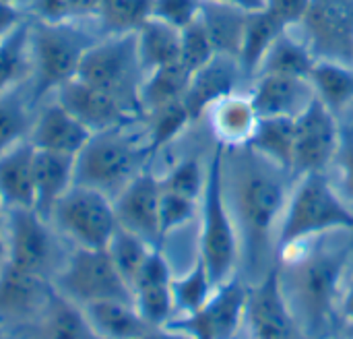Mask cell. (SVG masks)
<instances>
[{"mask_svg":"<svg viewBox=\"0 0 353 339\" xmlns=\"http://www.w3.org/2000/svg\"><path fill=\"white\" fill-rule=\"evenodd\" d=\"M205 182H207V168L201 164V159L196 155L184 157L165 176H161L163 191L178 193V195L190 197L194 201H201Z\"/></svg>","mask_w":353,"mask_h":339,"instance_id":"obj_40","label":"cell"},{"mask_svg":"<svg viewBox=\"0 0 353 339\" xmlns=\"http://www.w3.org/2000/svg\"><path fill=\"white\" fill-rule=\"evenodd\" d=\"M248 145L263 157L283 168L294 176V145H296V118H259Z\"/></svg>","mask_w":353,"mask_h":339,"instance_id":"obj_29","label":"cell"},{"mask_svg":"<svg viewBox=\"0 0 353 339\" xmlns=\"http://www.w3.org/2000/svg\"><path fill=\"white\" fill-rule=\"evenodd\" d=\"M331 339H343V338H331Z\"/></svg>","mask_w":353,"mask_h":339,"instance_id":"obj_53","label":"cell"},{"mask_svg":"<svg viewBox=\"0 0 353 339\" xmlns=\"http://www.w3.org/2000/svg\"><path fill=\"white\" fill-rule=\"evenodd\" d=\"M308 79L316 97L339 120L347 110H353V66L333 60H316Z\"/></svg>","mask_w":353,"mask_h":339,"instance_id":"obj_30","label":"cell"},{"mask_svg":"<svg viewBox=\"0 0 353 339\" xmlns=\"http://www.w3.org/2000/svg\"><path fill=\"white\" fill-rule=\"evenodd\" d=\"M139 339H192L188 338L186 333L182 331H176V329H170V327H153L151 331H147L143 338Z\"/></svg>","mask_w":353,"mask_h":339,"instance_id":"obj_49","label":"cell"},{"mask_svg":"<svg viewBox=\"0 0 353 339\" xmlns=\"http://www.w3.org/2000/svg\"><path fill=\"white\" fill-rule=\"evenodd\" d=\"M285 29L288 27L283 23H279L267 8L248 12L244 35H242V46L238 52V64H240L248 85L256 77L269 48Z\"/></svg>","mask_w":353,"mask_h":339,"instance_id":"obj_26","label":"cell"},{"mask_svg":"<svg viewBox=\"0 0 353 339\" xmlns=\"http://www.w3.org/2000/svg\"><path fill=\"white\" fill-rule=\"evenodd\" d=\"M31 99L21 91V85L0 93V155L29 139L33 120L29 114Z\"/></svg>","mask_w":353,"mask_h":339,"instance_id":"obj_34","label":"cell"},{"mask_svg":"<svg viewBox=\"0 0 353 339\" xmlns=\"http://www.w3.org/2000/svg\"><path fill=\"white\" fill-rule=\"evenodd\" d=\"M337 172H339V188L341 197L353 203V122L341 126V141L335 155Z\"/></svg>","mask_w":353,"mask_h":339,"instance_id":"obj_45","label":"cell"},{"mask_svg":"<svg viewBox=\"0 0 353 339\" xmlns=\"http://www.w3.org/2000/svg\"><path fill=\"white\" fill-rule=\"evenodd\" d=\"M292 178L248 143L223 145V186L248 284L259 282L277 263V234Z\"/></svg>","mask_w":353,"mask_h":339,"instance_id":"obj_1","label":"cell"},{"mask_svg":"<svg viewBox=\"0 0 353 339\" xmlns=\"http://www.w3.org/2000/svg\"><path fill=\"white\" fill-rule=\"evenodd\" d=\"M43 311L46 339H97L87 323L83 307L62 296L54 286L48 292Z\"/></svg>","mask_w":353,"mask_h":339,"instance_id":"obj_33","label":"cell"},{"mask_svg":"<svg viewBox=\"0 0 353 339\" xmlns=\"http://www.w3.org/2000/svg\"><path fill=\"white\" fill-rule=\"evenodd\" d=\"M77 157L52 151L35 149L33 162V188H35V211L43 220H52L58 201L74 186Z\"/></svg>","mask_w":353,"mask_h":339,"instance_id":"obj_21","label":"cell"},{"mask_svg":"<svg viewBox=\"0 0 353 339\" xmlns=\"http://www.w3.org/2000/svg\"><path fill=\"white\" fill-rule=\"evenodd\" d=\"M33 162L35 147L29 139L0 155V199L6 209L35 207Z\"/></svg>","mask_w":353,"mask_h":339,"instance_id":"obj_22","label":"cell"},{"mask_svg":"<svg viewBox=\"0 0 353 339\" xmlns=\"http://www.w3.org/2000/svg\"><path fill=\"white\" fill-rule=\"evenodd\" d=\"M87 323L97 339H139L153 327L139 315L134 302L97 300L83 307Z\"/></svg>","mask_w":353,"mask_h":339,"instance_id":"obj_23","label":"cell"},{"mask_svg":"<svg viewBox=\"0 0 353 339\" xmlns=\"http://www.w3.org/2000/svg\"><path fill=\"white\" fill-rule=\"evenodd\" d=\"M190 77L192 75L180 64V60L147 72L141 83V91H139L143 116L161 106L184 99Z\"/></svg>","mask_w":353,"mask_h":339,"instance_id":"obj_32","label":"cell"},{"mask_svg":"<svg viewBox=\"0 0 353 339\" xmlns=\"http://www.w3.org/2000/svg\"><path fill=\"white\" fill-rule=\"evenodd\" d=\"M52 284L43 275H35L12 267L0 265V317H21L46 304Z\"/></svg>","mask_w":353,"mask_h":339,"instance_id":"obj_24","label":"cell"},{"mask_svg":"<svg viewBox=\"0 0 353 339\" xmlns=\"http://www.w3.org/2000/svg\"><path fill=\"white\" fill-rule=\"evenodd\" d=\"M294 29L316 60L353 66V0H310L304 21Z\"/></svg>","mask_w":353,"mask_h":339,"instance_id":"obj_11","label":"cell"},{"mask_svg":"<svg viewBox=\"0 0 353 339\" xmlns=\"http://www.w3.org/2000/svg\"><path fill=\"white\" fill-rule=\"evenodd\" d=\"M0 339H4V338H2V336H0Z\"/></svg>","mask_w":353,"mask_h":339,"instance_id":"obj_54","label":"cell"},{"mask_svg":"<svg viewBox=\"0 0 353 339\" xmlns=\"http://www.w3.org/2000/svg\"><path fill=\"white\" fill-rule=\"evenodd\" d=\"M56 101L62 108H66L74 118H79L91 133L120 128L126 122L141 116L132 108H128L122 99L77 77L56 89Z\"/></svg>","mask_w":353,"mask_h":339,"instance_id":"obj_16","label":"cell"},{"mask_svg":"<svg viewBox=\"0 0 353 339\" xmlns=\"http://www.w3.org/2000/svg\"><path fill=\"white\" fill-rule=\"evenodd\" d=\"M199 215H201L199 257L205 261L213 284L221 286L223 282L236 275L240 263V240L225 197L223 143L219 141H215L207 166V182L199 203Z\"/></svg>","mask_w":353,"mask_h":339,"instance_id":"obj_5","label":"cell"},{"mask_svg":"<svg viewBox=\"0 0 353 339\" xmlns=\"http://www.w3.org/2000/svg\"><path fill=\"white\" fill-rule=\"evenodd\" d=\"M215 284L209 275V269L201 257H196L194 265L182 275L172 280V296L178 315H190L199 311L215 292Z\"/></svg>","mask_w":353,"mask_h":339,"instance_id":"obj_39","label":"cell"},{"mask_svg":"<svg viewBox=\"0 0 353 339\" xmlns=\"http://www.w3.org/2000/svg\"><path fill=\"white\" fill-rule=\"evenodd\" d=\"M337 338L353 339V255L343 298H341V309H339V331Z\"/></svg>","mask_w":353,"mask_h":339,"instance_id":"obj_47","label":"cell"},{"mask_svg":"<svg viewBox=\"0 0 353 339\" xmlns=\"http://www.w3.org/2000/svg\"><path fill=\"white\" fill-rule=\"evenodd\" d=\"M172 280V265L161 246H155L132 284L134 309L151 327H165L176 315Z\"/></svg>","mask_w":353,"mask_h":339,"instance_id":"obj_17","label":"cell"},{"mask_svg":"<svg viewBox=\"0 0 353 339\" xmlns=\"http://www.w3.org/2000/svg\"><path fill=\"white\" fill-rule=\"evenodd\" d=\"M81 21L48 23L29 19V99L41 101L77 77L87 48L101 35L81 29Z\"/></svg>","mask_w":353,"mask_h":339,"instance_id":"obj_4","label":"cell"},{"mask_svg":"<svg viewBox=\"0 0 353 339\" xmlns=\"http://www.w3.org/2000/svg\"><path fill=\"white\" fill-rule=\"evenodd\" d=\"M153 0H99L95 21L101 35L137 33L151 19Z\"/></svg>","mask_w":353,"mask_h":339,"instance_id":"obj_35","label":"cell"},{"mask_svg":"<svg viewBox=\"0 0 353 339\" xmlns=\"http://www.w3.org/2000/svg\"><path fill=\"white\" fill-rule=\"evenodd\" d=\"M6 2H17V0H6Z\"/></svg>","mask_w":353,"mask_h":339,"instance_id":"obj_52","label":"cell"},{"mask_svg":"<svg viewBox=\"0 0 353 339\" xmlns=\"http://www.w3.org/2000/svg\"><path fill=\"white\" fill-rule=\"evenodd\" d=\"M91 137L93 133L56 99L41 108L29 133V141L35 149L74 157L91 141Z\"/></svg>","mask_w":353,"mask_h":339,"instance_id":"obj_20","label":"cell"},{"mask_svg":"<svg viewBox=\"0 0 353 339\" xmlns=\"http://www.w3.org/2000/svg\"><path fill=\"white\" fill-rule=\"evenodd\" d=\"M339 141V118L319 97H314L296 118L294 178L312 172H327L335 162Z\"/></svg>","mask_w":353,"mask_h":339,"instance_id":"obj_12","label":"cell"},{"mask_svg":"<svg viewBox=\"0 0 353 339\" xmlns=\"http://www.w3.org/2000/svg\"><path fill=\"white\" fill-rule=\"evenodd\" d=\"M248 85L236 58L225 54H215L203 68L192 72L184 104L192 122L201 120L217 101L240 93Z\"/></svg>","mask_w":353,"mask_h":339,"instance_id":"obj_18","label":"cell"},{"mask_svg":"<svg viewBox=\"0 0 353 339\" xmlns=\"http://www.w3.org/2000/svg\"><path fill=\"white\" fill-rule=\"evenodd\" d=\"M48 224L35 209H6V253L2 263L46 278L54 251Z\"/></svg>","mask_w":353,"mask_h":339,"instance_id":"obj_14","label":"cell"},{"mask_svg":"<svg viewBox=\"0 0 353 339\" xmlns=\"http://www.w3.org/2000/svg\"><path fill=\"white\" fill-rule=\"evenodd\" d=\"M353 232V211L327 172L298 176L277 234V257L314 238Z\"/></svg>","mask_w":353,"mask_h":339,"instance_id":"obj_3","label":"cell"},{"mask_svg":"<svg viewBox=\"0 0 353 339\" xmlns=\"http://www.w3.org/2000/svg\"><path fill=\"white\" fill-rule=\"evenodd\" d=\"M27 21L25 12L19 8L17 2H6L0 0V39L6 37L8 33H12L19 25H23Z\"/></svg>","mask_w":353,"mask_h":339,"instance_id":"obj_48","label":"cell"},{"mask_svg":"<svg viewBox=\"0 0 353 339\" xmlns=\"http://www.w3.org/2000/svg\"><path fill=\"white\" fill-rule=\"evenodd\" d=\"M4 253H6V207L0 199V265L4 261Z\"/></svg>","mask_w":353,"mask_h":339,"instance_id":"obj_51","label":"cell"},{"mask_svg":"<svg viewBox=\"0 0 353 339\" xmlns=\"http://www.w3.org/2000/svg\"><path fill=\"white\" fill-rule=\"evenodd\" d=\"M97 4L99 0H31L29 14L35 21H48V23L95 19Z\"/></svg>","mask_w":353,"mask_h":339,"instance_id":"obj_41","label":"cell"},{"mask_svg":"<svg viewBox=\"0 0 353 339\" xmlns=\"http://www.w3.org/2000/svg\"><path fill=\"white\" fill-rule=\"evenodd\" d=\"M207 116L211 120V130L215 139L223 145L248 143L259 122V116L250 104L248 93L242 91L217 101L207 112Z\"/></svg>","mask_w":353,"mask_h":339,"instance_id":"obj_25","label":"cell"},{"mask_svg":"<svg viewBox=\"0 0 353 339\" xmlns=\"http://www.w3.org/2000/svg\"><path fill=\"white\" fill-rule=\"evenodd\" d=\"M145 118H147L145 143H147V149L151 155H155L157 151L168 147L172 141H176L182 135V130L188 124H192V118L188 114L184 99L172 101V104L161 106L153 112H147Z\"/></svg>","mask_w":353,"mask_h":339,"instance_id":"obj_37","label":"cell"},{"mask_svg":"<svg viewBox=\"0 0 353 339\" xmlns=\"http://www.w3.org/2000/svg\"><path fill=\"white\" fill-rule=\"evenodd\" d=\"M153 249H155L153 244H149L147 240H143L134 232L118 226L105 251H108L112 263L116 265L118 273L122 275V280L132 290V284H134L141 267L145 265V261Z\"/></svg>","mask_w":353,"mask_h":339,"instance_id":"obj_38","label":"cell"},{"mask_svg":"<svg viewBox=\"0 0 353 339\" xmlns=\"http://www.w3.org/2000/svg\"><path fill=\"white\" fill-rule=\"evenodd\" d=\"M199 203L190 197L170 193L161 188V199H159V232H161V242L165 236L176 232L178 228L186 226L199 215Z\"/></svg>","mask_w":353,"mask_h":339,"instance_id":"obj_43","label":"cell"},{"mask_svg":"<svg viewBox=\"0 0 353 339\" xmlns=\"http://www.w3.org/2000/svg\"><path fill=\"white\" fill-rule=\"evenodd\" d=\"M316 64V56L296 29H285L269 48L259 75H288L308 79Z\"/></svg>","mask_w":353,"mask_h":339,"instance_id":"obj_27","label":"cell"},{"mask_svg":"<svg viewBox=\"0 0 353 339\" xmlns=\"http://www.w3.org/2000/svg\"><path fill=\"white\" fill-rule=\"evenodd\" d=\"M159 199L161 178L155 176L149 168H145L114 197L118 226L134 232L153 246H161Z\"/></svg>","mask_w":353,"mask_h":339,"instance_id":"obj_15","label":"cell"},{"mask_svg":"<svg viewBox=\"0 0 353 339\" xmlns=\"http://www.w3.org/2000/svg\"><path fill=\"white\" fill-rule=\"evenodd\" d=\"M246 325L252 339H304L281 286L279 263L248 286Z\"/></svg>","mask_w":353,"mask_h":339,"instance_id":"obj_13","label":"cell"},{"mask_svg":"<svg viewBox=\"0 0 353 339\" xmlns=\"http://www.w3.org/2000/svg\"><path fill=\"white\" fill-rule=\"evenodd\" d=\"M246 19H248V12L238 6L203 0L201 21L211 37L215 54H225L238 60Z\"/></svg>","mask_w":353,"mask_h":339,"instance_id":"obj_28","label":"cell"},{"mask_svg":"<svg viewBox=\"0 0 353 339\" xmlns=\"http://www.w3.org/2000/svg\"><path fill=\"white\" fill-rule=\"evenodd\" d=\"M246 93L259 118H298L316 97L310 79L288 75H259Z\"/></svg>","mask_w":353,"mask_h":339,"instance_id":"obj_19","label":"cell"},{"mask_svg":"<svg viewBox=\"0 0 353 339\" xmlns=\"http://www.w3.org/2000/svg\"><path fill=\"white\" fill-rule=\"evenodd\" d=\"M77 79L122 99L143 116L139 91L145 72L139 60L134 33L101 35L95 39L81 58Z\"/></svg>","mask_w":353,"mask_h":339,"instance_id":"obj_7","label":"cell"},{"mask_svg":"<svg viewBox=\"0 0 353 339\" xmlns=\"http://www.w3.org/2000/svg\"><path fill=\"white\" fill-rule=\"evenodd\" d=\"M134 35L139 60L145 75L180 60V29L151 17L139 27Z\"/></svg>","mask_w":353,"mask_h":339,"instance_id":"obj_31","label":"cell"},{"mask_svg":"<svg viewBox=\"0 0 353 339\" xmlns=\"http://www.w3.org/2000/svg\"><path fill=\"white\" fill-rule=\"evenodd\" d=\"M58 230L79 249H108L116 228L114 199L105 193L74 184L56 205L52 220Z\"/></svg>","mask_w":353,"mask_h":339,"instance_id":"obj_8","label":"cell"},{"mask_svg":"<svg viewBox=\"0 0 353 339\" xmlns=\"http://www.w3.org/2000/svg\"><path fill=\"white\" fill-rule=\"evenodd\" d=\"M29 79V19L0 39V93Z\"/></svg>","mask_w":353,"mask_h":339,"instance_id":"obj_36","label":"cell"},{"mask_svg":"<svg viewBox=\"0 0 353 339\" xmlns=\"http://www.w3.org/2000/svg\"><path fill=\"white\" fill-rule=\"evenodd\" d=\"M209 2H219V4H230V6H238L246 12H254L265 8V0H209Z\"/></svg>","mask_w":353,"mask_h":339,"instance_id":"obj_50","label":"cell"},{"mask_svg":"<svg viewBox=\"0 0 353 339\" xmlns=\"http://www.w3.org/2000/svg\"><path fill=\"white\" fill-rule=\"evenodd\" d=\"M308 6L310 0H265V8L288 29H294L304 21Z\"/></svg>","mask_w":353,"mask_h":339,"instance_id":"obj_46","label":"cell"},{"mask_svg":"<svg viewBox=\"0 0 353 339\" xmlns=\"http://www.w3.org/2000/svg\"><path fill=\"white\" fill-rule=\"evenodd\" d=\"M52 286L79 307L97 300L132 302V290L118 273L105 249L93 251L77 246Z\"/></svg>","mask_w":353,"mask_h":339,"instance_id":"obj_9","label":"cell"},{"mask_svg":"<svg viewBox=\"0 0 353 339\" xmlns=\"http://www.w3.org/2000/svg\"><path fill=\"white\" fill-rule=\"evenodd\" d=\"M304 242L277 257L281 286L304 339H331L339 331V309L353 255V232L343 242Z\"/></svg>","mask_w":353,"mask_h":339,"instance_id":"obj_2","label":"cell"},{"mask_svg":"<svg viewBox=\"0 0 353 339\" xmlns=\"http://www.w3.org/2000/svg\"><path fill=\"white\" fill-rule=\"evenodd\" d=\"M151 157L147 143L128 137L122 126L93 133L91 141L77 155L74 184L91 186L108 197H116Z\"/></svg>","mask_w":353,"mask_h":339,"instance_id":"obj_6","label":"cell"},{"mask_svg":"<svg viewBox=\"0 0 353 339\" xmlns=\"http://www.w3.org/2000/svg\"><path fill=\"white\" fill-rule=\"evenodd\" d=\"M248 286L238 273L215 288L211 298L190 315L174 317L165 327L192 339H236L246 323Z\"/></svg>","mask_w":353,"mask_h":339,"instance_id":"obj_10","label":"cell"},{"mask_svg":"<svg viewBox=\"0 0 353 339\" xmlns=\"http://www.w3.org/2000/svg\"><path fill=\"white\" fill-rule=\"evenodd\" d=\"M203 0H153L151 17L176 29H184L201 17Z\"/></svg>","mask_w":353,"mask_h":339,"instance_id":"obj_44","label":"cell"},{"mask_svg":"<svg viewBox=\"0 0 353 339\" xmlns=\"http://www.w3.org/2000/svg\"><path fill=\"white\" fill-rule=\"evenodd\" d=\"M215 56L211 37L201 17L180 31V64L192 75Z\"/></svg>","mask_w":353,"mask_h":339,"instance_id":"obj_42","label":"cell"}]
</instances>
